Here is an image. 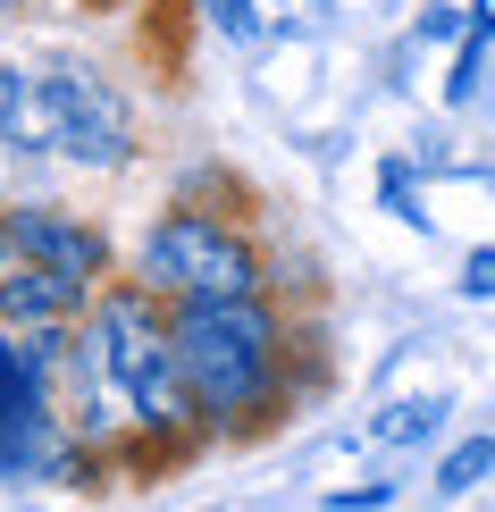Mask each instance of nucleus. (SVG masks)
Returning <instances> with one entry per match:
<instances>
[{
    "mask_svg": "<svg viewBox=\"0 0 495 512\" xmlns=\"http://www.w3.org/2000/svg\"><path fill=\"white\" fill-rule=\"evenodd\" d=\"M177 370L202 420H252L277 387V311L261 294L244 303H168Z\"/></svg>",
    "mask_w": 495,
    "mask_h": 512,
    "instance_id": "obj_1",
    "label": "nucleus"
},
{
    "mask_svg": "<svg viewBox=\"0 0 495 512\" xmlns=\"http://www.w3.org/2000/svg\"><path fill=\"white\" fill-rule=\"evenodd\" d=\"M93 336L110 353V387L126 395V412L160 437H185L193 420V395H185V370H177V336H168V303L143 277L126 286H101L93 294Z\"/></svg>",
    "mask_w": 495,
    "mask_h": 512,
    "instance_id": "obj_2",
    "label": "nucleus"
},
{
    "mask_svg": "<svg viewBox=\"0 0 495 512\" xmlns=\"http://www.w3.org/2000/svg\"><path fill=\"white\" fill-rule=\"evenodd\" d=\"M143 286L160 303H244L261 294V252L210 210H168L143 236Z\"/></svg>",
    "mask_w": 495,
    "mask_h": 512,
    "instance_id": "obj_3",
    "label": "nucleus"
},
{
    "mask_svg": "<svg viewBox=\"0 0 495 512\" xmlns=\"http://www.w3.org/2000/svg\"><path fill=\"white\" fill-rule=\"evenodd\" d=\"M51 76V110H59V152L76 168H118L135 152V118H126V93L93 68H42Z\"/></svg>",
    "mask_w": 495,
    "mask_h": 512,
    "instance_id": "obj_4",
    "label": "nucleus"
},
{
    "mask_svg": "<svg viewBox=\"0 0 495 512\" xmlns=\"http://www.w3.org/2000/svg\"><path fill=\"white\" fill-rule=\"evenodd\" d=\"M9 244H17V261H51V269H68L93 286L101 269H110V244H101V227H84L68 219V210H9Z\"/></svg>",
    "mask_w": 495,
    "mask_h": 512,
    "instance_id": "obj_5",
    "label": "nucleus"
},
{
    "mask_svg": "<svg viewBox=\"0 0 495 512\" xmlns=\"http://www.w3.org/2000/svg\"><path fill=\"white\" fill-rule=\"evenodd\" d=\"M84 303H93V286L51 261H9L0 277V328H68Z\"/></svg>",
    "mask_w": 495,
    "mask_h": 512,
    "instance_id": "obj_6",
    "label": "nucleus"
},
{
    "mask_svg": "<svg viewBox=\"0 0 495 512\" xmlns=\"http://www.w3.org/2000/svg\"><path fill=\"white\" fill-rule=\"evenodd\" d=\"M495 479V437H462L454 454L437 462V496H470V487Z\"/></svg>",
    "mask_w": 495,
    "mask_h": 512,
    "instance_id": "obj_7",
    "label": "nucleus"
},
{
    "mask_svg": "<svg viewBox=\"0 0 495 512\" xmlns=\"http://www.w3.org/2000/svg\"><path fill=\"white\" fill-rule=\"evenodd\" d=\"M437 420H445V403L420 395V403H395V412H386L370 437H378V445H420V437H437Z\"/></svg>",
    "mask_w": 495,
    "mask_h": 512,
    "instance_id": "obj_8",
    "label": "nucleus"
},
{
    "mask_svg": "<svg viewBox=\"0 0 495 512\" xmlns=\"http://www.w3.org/2000/svg\"><path fill=\"white\" fill-rule=\"evenodd\" d=\"M487 42H495V9H479V17H470V51L454 59V76H445V93H454V101H470V93H479V59H487Z\"/></svg>",
    "mask_w": 495,
    "mask_h": 512,
    "instance_id": "obj_9",
    "label": "nucleus"
},
{
    "mask_svg": "<svg viewBox=\"0 0 495 512\" xmlns=\"http://www.w3.org/2000/svg\"><path fill=\"white\" fill-rule=\"evenodd\" d=\"M386 496H395L386 479H370V487H336V496H328V512H378Z\"/></svg>",
    "mask_w": 495,
    "mask_h": 512,
    "instance_id": "obj_10",
    "label": "nucleus"
},
{
    "mask_svg": "<svg viewBox=\"0 0 495 512\" xmlns=\"http://www.w3.org/2000/svg\"><path fill=\"white\" fill-rule=\"evenodd\" d=\"M386 202H395V219H403V227H428V210L412 202V177H403V168H386Z\"/></svg>",
    "mask_w": 495,
    "mask_h": 512,
    "instance_id": "obj_11",
    "label": "nucleus"
},
{
    "mask_svg": "<svg viewBox=\"0 0 495 512\" xmlns=\"http://www.w3.org/2000/svg\"><path fill=\"white\" fill-rule=\"evenodd\" d=\"M462 294H495V252H470L462 261Z\"/></svg>",
    "mask_w": 495,
    "mask_h": 512,
    "instance_id": "obj_12",
    "label": "nucleus"
},
{
    "mask_svg": "<svg viewBox=\"0 0 495 512\" xmlns=\"http://www.w3.org/2000/svg\"><path fill=\"white\" fill-rule=\"evenodd\" d=\"M202 9H210V26H219V34H235V42H252V34H244V0H202Z\"/></svg>",
    "mask_w": 495,
    "mask_h": 512,
    "instance_id": "obj_13",
    "label": "nucleus"
},
{
    "mask_svg": "<svg viewBox=\"0 0 495 512\" xmlns=\"http://www.w3.org/2000/svg\"><path fill=\"white\" fill-rule=\"evenodd\" d=\"M9 261H17V244H9V219H0V277H9Z\"/></svg>",
    "mask_w": 495,
    "mask_h": 512,
    "instance_id": "obj_14",
    "label": "nucleus"
},
{
    "mask_svg": "<svg viewBox=\"0 0 495 512\" xmlns=\"http://www.w3.org/2000/svg\"><path fill=\"white\" fill-rule=\"evenodd\" d=\"M9 9H34V0H0V17H9Z\"/></svg>",
    "mask_w": 495,
    "mask_h": 512,
    "instance_id": "obj_15",
    "label": "nucleus"
},
{
    "mask_svg": "<svg viewBox=\"0 0 495 512\" xmlns=\"http://www.w3.org/2000/svg\"><path fill=\"white\" fill-rule=\"evenodd\" d=\"M84 9H118V0H84Z\"/></svg>",
    "mask_w": 495,
    "mask_h": 512,
    "instance_id": "obj_16",
    "label": "nucleus"
}]
</instances>
